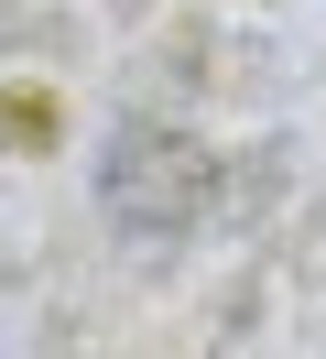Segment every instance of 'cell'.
<instances>
[{"mask_svg": "<svg viewBox=\"0 0 326 359\" xmlns=\"http://www.w3.org/2000/svg\"><path fill=\"white\" fill-rule=\"evenodd\" d=\"M207 185H217V163L196 153L185 131H120V153H109V218L130 229V240H163V229H185L196 207H207Z\"/></svg>", "mask_w": 326, "mask_h": 359, "instance_id": "cell-1", "label": "cell"}, {"mask_svg": "<svg viewBox=\"0 0 326 359\" xmlns=\"http://www.w3.org/2000/svg\"><path fill=\"white\" fill-rule=\"evenodd\" d=\"M0 142H11V153H43V142H55V98L43 88H0Z\"/></svg>", "mask_w": 326, "mask_h": 359, "instance_id": "cell-2", "label": "cell"}]
</instances>
